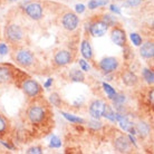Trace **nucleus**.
<instances>
[{
  "instance_id": "1",
  "label": "nucleus",
  "mask_w": 154,
  "mask_h": 154,
  "mask_svg": "<svg viewBox=\"0 0 154 154\" xmlns=\"http://www.w3.org/2000/svg\"><path fill=\"white\" fill-rule=\"evenodd\" d=\"M21 119L31 133L37 136H46L54 128L51 104L44 96L27 100V106Z\"/></svg>"
},
{
  "instance_id": "2",
  "label": "nucleus",
  "mask_w": 154,
  "mask_h": 154,
  "mask_svg": "<svg viewBox=\"0 0 154 154\" xmlns=\"http://www.w3.org/2000/svg\"><path fill=\"white\" fill-rule=\"evenodd\" d=\"M8 54L10 55V58L15 63V65L18 66L21 69L39 73L38 70H40L42 68L40 60L36 56L35 53L23 45L9 46Z\"/></svg>"
},
{
  "instance_id": "3",
  "label": "nucleus",
  "mask_w": 154,
  "mask_h": 154,
  "mask_svg": "<svg viewBox=\"0 0 154 154\" xmlns=\"http://www.w3.org/2000/svg\"><path fill=\"white\" fill-rule=\"evenodd\" d=\"M30 77L27 72L10 63H0V87L15 85L19 88L21 83Z\"/></svg>"
},
{
  "instance_id": "4",
  "label": "nucleus",
  "mask_w": 154,
  "mask_h": 154,
  "mask_svg": "<svg viewBox=\"0 0 154 154\" xmlns=\"http://www.w3.org/2000/svg\"><path fill=\"white\" fill-rule=\"evenodd\" d=\"M116 23L111 15L108 14H97L92 16L87 20V30L91 36L94 37H102L108 31V29Z\"/></svg>"
},
{
  "instance_id": "5",
  "label": "nucleus",
  "mask_w": 154,
  "mask_h": 154,
  "mask_svg": "<svg viewBox=\"0 0 154 154\" xmlns=\"http://www.w3.org/2000/svg\"><path fill=\"white\" fill-rule=\"evenodd\" d=\"M4 39L9 46L23 45L26 40L25 29L16 23H7L4 29Z\"/></svg>"
},
{
  "instance_id": "6",
  "label": "nucleus",
  "mask_w": 154,
  "mask_h": 154,
  "mask_svg": "<svg viewBox=\"0 0 154 154\" xmlns=\"http://www.w3.org/2000/svg\"><path fill=\"white\" fill-rule=\"evenodd\" d=\"M76 59L75 49L72 47H64L58 48L54 51L51 58V68L53 69H60L66 66L70 65Z\"/></svg>"
},
{
  "instance_id": "7",
  "label": "nucleus",
  "mask_w": 154,
  "mask_h": 154,
  "mask_svg": "<svg viewBox=\"0 0 154 154\" xmlns=\"http://www.w3.org/2000/svg\"><path fill=\"white\" fill-rule=\"evenodd\" d=\"M58 19H59V26L65 31L74 32L79 27V18H78L77 14L72 11L70 9H67V8L63 9L62 8L60 14L58 16Z\"/></svg>"
},
{
  "instance_id": "8",
  "label": "nucleus",
  "mask_w": 154,
  "mask_h": 154,
  "mask_svg": "<svg viewBox=\"0 0 154 154\" xmlns=\"http://www.w3.org/2000/svg\"><path fill=\"white\" fill-rule=\"evenodd\" d=\"M111 141H112L113 147L119 153H133L134 152V146H133L132 141L127 135H125L122 132L114 130Z\"/></svg>"
},
{
  "instance_id": "9",
  "label": "nucleus",
  "mask_w": 154,
  "mask_h": 154,
  "mask_svg": "<svg viewBox=\"0 0 154 154\" xmlns=\"http://www.w3.org/2000/svg\"><path fill=\"white\" fill-rule=\"evenodd\" d=\"M19 88L23 91V95L26 96L27 100L44 96V87L42 86V84L38 83V82L36 81V79H34V78H31V77L26 78V79L21 83Z\"/></svg>"
},
{
  "instance_id": "10",
  "label": "nucleus",
  "mask_w": 154,
  "mask_h": 154,
  "mask_svg": "<svg viewBox=\"0 0 154 154\" xmlns=\"http://www.w3.org/2000/svg\"><path fill=\"white\" fill-rule=\"evenodd\" d=\"M21 10L31 20L39 21L44 18L45 2H42V1H28L21 7Z\"/></svg>"
},
{
  "instance_id": "11",
  "label": "nucleus",
  "mask_w": 154,
  "mask_h": 154,
  "mask_svg": "<svg viewBox=\"0 0 154 154\" xmlns=\"http://www.w3.org/2000/svg\"><path fill=\"white\" fill-rule=\"evenodd\" d=\"M81 54L85 60L93 64L94 67H96V63L94 59V51H93L92 42H91V34L88 32L87 28L85 27V30L83 32V37L81 40Z\"/></svg>"
},
{
  "instance_id": "12",
  "label": "nucleus",
  "mask_w": 154,
  "mask_h": 154,
  "mask_svg": "<svg viewBox=\"0 0 154 154\" xmlns=\"http://www.w3.org/2000/svg\"><path fill=\"white\" fill-rule=\"evenodd\" d=\"M108 30H109L111 39H112V42H114L115 45L122 47V48L127 46L126 31H125V29H124L123 26H122L121 23H115Z\"/></svg>"
},
{
  "instance_id": "13",
  "label": "nucleus",
  "mask_w": 154,
  "mask_h": 154,
  "mask_svg": "<svg viewBox=\"0 0 154 154\" xmlns=\"http://www.w3.org/2000/svg\"><path fill=\"white\" fill-rule=\"evenodd\" d=\"M119 65H121V62L117 57H105L97 63L95 68H97L105 75H109L119 69Z\"/></svg>"
},
{
  "instance_id": "14",
  "label": "nucleus",
  "mask_w": 154,
  "mask_h": 154,
  "mask_svg": "<svg viewBox=\"0 0 154 154\" xmlns=\"http://www.w3.org/2000/svg\"><path fill=\"white\" fill-rule=\"evenodd\" d=\"M121 79H122V83H123L125 86L127 87H131V88H135V87H139L140 83H141V79L140 77L132 72L130 68H123L121 70Z\"/></svg>"
},
{
  "instance_id": "15",
  "label": "nucleus",
  "mask_w": 154,
  "mask_h": 154,
  "mask_svg": "<svg viewBox=\"0 0 154 154\" xmlns=\"http://www.w3.org/2000/svg\"><path fill=\"white\" fill-rule=\"evenodd\" d=\"M140 55L147 63H153L154 59V40L153 38H149L143 40L140 46Z\"/></svg>"
},
{
  "instance_id": "16",
  "label": "nucleus",
  "mask_w": 154,
  "mask_h": 154,
  "mask_svg": "<svg viewBox=\"0 0 154 154\" xmlns=\"http://www.w3.org/2000/svg\"><path fill=\"white\" fill-rule=\"evenodd\" d=\"M12 133V124L10 119L0 111V140L8 139Z\"/></svg>"
},
{
  "instance_id": "17",
  "label": "nucleus",
  "mask_w": 154,
  "mask_h": 154,
  "mask_svg": "<svg viewBox=\"0 0 154 154\" xmlns=\"http://www.w3.org/2000/svg\"><path fill=\"white\" fill-rule=\"evenodd\" d=\"M151 131H152V127L145 121H139L135 124V132H136L135 134L139 135L141 140H146L150 136Z\"/></svg>"
},
{
  "instance_id": "18",
  "label": "nucleus",
  "mask_w": 154,
  "mask_h": 154,
  "mask_svg": "<svg viewBox=\"0 0 154 154\" xmlns=\"http://www.w3.org/2000/svg\"><path fill=\"white\" fill-rule=\"evenodd\" d=\"M104 102L100 100H94L89 104V114L95 117V119H100L103 113V108H104Z\"/></svg>"
},
{
  "instance_id": "19",
  "label": "nucleus",
  "mask_w": 154,
  "mask_h": 154,
  "mask_svg": "<svg viewBox=\"0 0 154 154\" xmlns=\"http://www.w3.org/2000/svg\"><path fill=\"white\" fill-rule=\"evenodd\" d=\"M68 76H69V79L73 82H77V83H85V74L82 69H78V68H72L68 73Z\"/></svg>"
},
{
  "instance_id": "20",
  "label": "nucleus",
  "mask_w": 154,
  "mask_h": 154,
  "mask_svg": "<svg viewBox=\"0 0 154 154\" xmlns=\"http://www.w3.org/2000/svg\"><path fill=\"white\" fill-rule=\"evenodd\" d=\"M142 78L149 86H152L154 83V74L152 68H144L142 70Z\"/></svg>"
},
{
  "instance_id": "21",
  "label": "nucleus",
  "mask_w": 154,
  "mask_h": 154,
  "mask_svg": "<svg viewBox=\"0 0 154 154\" xmlns=\"http://www.w3.org/2000/svg\"><path fill=\"white\" fill-rule=\"evenodd\" d=\"M49 103L53 105V106H56V107L60 108V107H63V105H64V100H63V98L60 97V95H59L58 93H51L49 97Z\"/></svg>"
},
{
  "instance_id": "22",
  "label": "nucleus",
  "mask_w": 154,
  "mask_h": 154,
  "mask_svg": "<svg viewBox=\"0 0 154 154\" xmlns=\"http://www.w3.org/2000/svg\"><path fill=\"white\" fill-rule=\"evenodd\" d=\"M102 115L105 116V117H107V119H111V121H115V114L113 113L112 108H111V106L108 104H104V108H103Z\"/></svg>"
},
{
  "instance_id": "23",
  "label": "nucleus",
  "mask_w": 154,
  "mask_h": 154,
  "mask_svg": "<svg viewBox=\"0 0 154 154\" xmlns=\"http://www.w3.org/2000/svg\"><path fill=\"white\" fill-rule=\"evenodd\" d=\"M130 37H131L132 42L134 44L135 46H141V44L143 42V38L140 34H137V32H132L131 35H130Z\"/></svg>"
},
{
  "instance_id": "24",
  "label": "nucleus",
  "mask_w": 154,
  "mask_h": 154,
  "mask_svg": "<svg viewBox=\"0 0 154 154\" xmlns=\"http://www.w3.org/2000/svg\"><path fill=\"white\" fill-rule=\"evenodd\" d=\"M107 1H100V0H91L88 2V8L89 9H95V8L100 7V6H103V5H106Z\"/></svg>"
},
{
  "instance_id": "25",
  "label": "nucleus",
  "mask_w": 154,
  "mask_h": 154,
  "mask_svg": "<svg viewBox=\"0 0 154 154\" xmlns=\"http://www.w3.org/2000/svg\"><path fill=\"white\" fill-rule=\"evenodd\" d=\"M42 151H44V149H42V146H40V145H36V146H32V147H29L27 151H26V153L28 154H40L42 153Z\"/></svg>"
},
{
  "instance_id": "26",
  "label": "nucleus",
  "mask_w": 154,
  "mask_h": 154,
  "mask_svg": "<svg viewBox=\"0 0 154 154\" xmlns=\"http://www.w3.org/2000/svg\"><path fill=\"white\" fill-rule=\"evenodd\" d=\"M63 114H64V116H65L66 119H68V121H70V122H73V123H84V121L82 119H79V117L73 116L70 115V114H67V113H63Z\"/></svg>"
},
{
  "instance_id": "27",
  "label": "nucleus",
  "mask_w": 154,
  "mask_h": 154,
  "mask_svg": "<svg viewBox=\"0 0 154 154\" xmlns=\"http://www.w3.org/2000/svg\"><path fill=\"white\" fill-rule=\"evenodd\" d=\"M103 86H104L105 92L107 93L108 97H109V98H114V97H115V95H116V92H115V91H114V89H113L112 87H111V86H108L107 84H104Z\"/></svg>"
},
{
  "instance_id": "28",
  "label": "nucleus",
  "mask_w": 154,
  "mask_h": 154,
  "mask_svg": "<svg viewBox=\"0 0 154 154\" xmlns=\"http://www.w3.org/2000/svg\"><path fill=\"white\" fill-rule=\"evenodd\" d=\"M126 1V5L128 7L135 8V7H140L142 5L143 0H125Z\"/></svg>"
},
{
  "instance_id": "29",
  "label": "nucleus",
  "mask_w": 154,
  "mask_h": 154,
  "mask_svg": "<svg viewBox=\"0 0 154 154\" xmlns=\"http://www.w3.org/2000/svg\"><path fill=\"white\" fill-rule=\"evenodd\" d=\"M9 53V46L7 42H0V54L1 55H7Z\"/></svg>"
},
{
  "instance_id": "30",
  "label": "nucleus",
  "mask_w": 154,
  "mask_h": 154,
  "mask_svg": "<svg viewBox=\"0 0 154 154\" xmlns=\"http://www.w3.org/2000/svg\"><path fill=\"white\" fill-rule=\"evenodd\" d=\"M79 66H81V69L83 72H88L89 70L88 62H86L85 59H79Z\"/></svg>"
},
{
  "instance_id": "31",
  "label": "nucleus",
  "mask_w": 154,
  "mask_h": 154,
  "mask_svg": "<svg viewBox=\"0 0 154 154\" xmlns=\"http://www.w3.org/2000/svg\"><path fill=\"white\" fill-rule=\"evenodd\" d=\"M59 145H60V142H59V140H58L57 137H53V140H51V146L58 147Z\"/></svg>"
},
{
  "instance_id": "32",
  "label": "nucleus",
  "mask_w": 154,
  "mask_h": 154,
  "mask_svg": "<svg viewBox=\"0 0 154 154\" xmlns=\"http://www.w3.org/2000/svg\"><path fill=\"white\" fill-rule=\"evenodd\" d=\"M18 0H2V5H9V4H14Z\"/></svg>"
},
{
  "instance_id": "33",
  "label": "nucleus",
  "mask_w": 154,
  "mask_h": 154,
  "mask_svg": "<svg viewBox=\"0 0 154 154\" xmlns=\"http://www.w3.org/2000/svg\"><path fill=\"white\" fill-rule=\"evenodd\" d=\"M77 11H78V12H83V11H84V6H82V5H81V6H77Z\"/></svg>"
},
{
  "instance_id": "34",
  "label": "nucleus",
  "mask_w": 154,
  "mask_h": 154,
  "mask_svg": "<svg viewBox=\"0 0 154 154\" xmlns=\"http://www.w3.org/2000/svg\"><path fill=\"white\" fill-rule=\"evenodd\" d=\"M1 5H2V0H0V6H1Z\"/></svg>"
},
{
  "instance_id": "35",
  "label": "nucleus",
  "mask_w": 154,
  "mask_h": 154,
  "mask_svg": "<svg viewBox=\"0 0 154 154\" xmlns=\"http://www.w3.org/2000/svg\"><path fill=\"white\" fill-rule=\"evenodd\" d=\"M117 1H124V0H117Z\"/></svg>"
}]
</instances>
